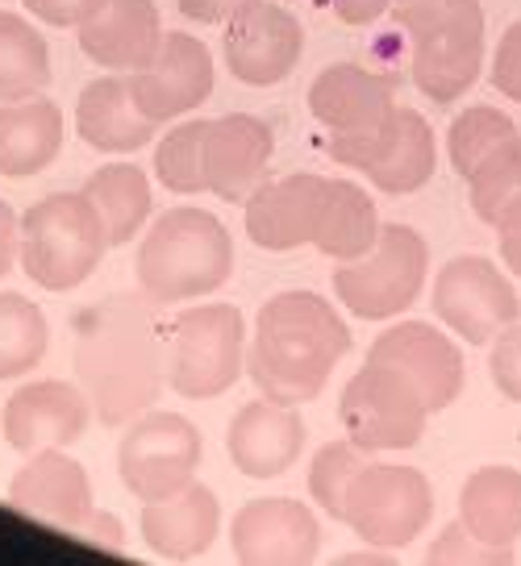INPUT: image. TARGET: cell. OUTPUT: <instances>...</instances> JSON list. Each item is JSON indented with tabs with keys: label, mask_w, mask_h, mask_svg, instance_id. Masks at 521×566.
Returning a JSON list of instances; mask_svg holds the SVG:
<instances>
[{
	"label": "cell",
	"mask_w": 521,
	"mask_h": 566,
	"mask_svg": "<svg viewBox=\"0 0 521 566\" xmlns=\"http://www.w3.org/2000/svg\"><path fill=\"white\" fill-rule=\"evenodd\" d=\"M9 504L30 516H42L59 530H84L92 521L88 471L63 450H38L9 483Z\"/></svg>",
	"instance_id": "cell-19"
},
{
	"label": "cell",
	"mask_w": 521,
	"mask_h": 566,
	"mask_svg": "<svg viewBox=\"0 0 521 566\" xmlns=\"http://www.w3.org/2000/svg\"><path fill=\"white\" fill-rule=\"evenodd\" d=\"M230 546L238 563L292 566L309 563L322 546V525L309 504L296 500H254L238 509L230 525Z\"/></svg>",
	"instance_id": "cell-17"
},
{
	"label": "cell",
	"mask_w": 521,
	"mask_h": 566,
	"mask_svg": "<svg viewBox=\"0 0 521 566\" xmlns=\"http://www.w3.org/2000/svg\"><path fill=\"white\" fill-rule=\"evenodd\" d=\"M197 467L200 429L180 412H146L117 446V475L143 504L188 488Z\"/></svg>",
	"instance_id": "cell-11"
},
{
	"label": "cell",
	"mask_w": 521,
	"mask_h": 566,
	"mask_svg": "<svg viewBox=\"0 0 521 566\" xmlns=\"http://www.w3.org/2000/svg\"><path fill=\"white\" fill-rule=\"evenodd\" d=\"M363 471V450L351 438L346 442H330L313 454L309 467V495L322 504V513L330 521H346V492L355 475Z\"/></svg>",
	"instance_id": "cell-35"
},
{
	"label": "cell",
	"mask_w": 521,
	"mask_h": 566,
	"mask_svg": "<svg viewBox=\"0 0 521 566\" xmlns=\"http://www.w3.org/2000/svg\"><path fill=\"white\" fill-rule=\"evenodd\" d=\"M247 367V321L235 304H197L171 321L167 384L184 400H213Z\"/></svg>",
	"instance_id": "cell-7"
},
{
	"label": "cell",
	"mask_w": 521,
	"mask_h": 566,
	"mask_svg": "<svg viewBox=\"0 0 521 566\" xmlns=\"http://www.w3.org/2000/svg\"><path fill=\"white\" fill-rule=\"evenodd\" d=\"M84 196L101 217L108 233V247H126L150 221V179L134 163H105L84 184Z\"/></svg>",
	"instance_id": "cell-29"
},
{
	"label": "cell",
	"mask_w": 521,
	"mask_h": 566,
	"mask_svg": "<svg viewBox=\"0 0 521 566\" xmlns=\"http://www.w3.org/2000/svg\"><path fill=\"white\" fill-rule=\"evenodd\" d=\"M509 138H518V125H513L509 113H501V108H492V105L463 108V113L450 122V134H447L450 167L468 179L471 171Z\"/></svg>",
	"instance_id": "cell-32"
},
{
	"label": "cell",
	"mask_w": 521,
	"mask_h": 566,
	"mask_svg": "<svg viewBox=\"0 0 521 566\" xmlns=\"http://www.w3.org/2000/svg\"><path fill=\"white\" fill-rule=\"evenodd\" d=\"M497 242H501V259L504 266L513 271V275H521V196L504 209V217L497 221Z\"/></svg>",
	"instance_id": "cell-41"
},
{
	"label": "cell",
	"mask_w": 521,
	"mask_h": 566,
	"mask_svg": "<svg viewBox=\"0 0 521 566\" xmlns=\"http://www.w3.org/2000/svg\"><path fill=\"white\" fill-rule=\"evenodd\" d=\"M325 179L296 171L284 179H263L247 196V233L263 250H296L313 242L322 212Z\"/></svg>",
	"instance_id": "cell-21"
},
{
	"label": "cell",
	"mask_w": 521,
	"mask_h": 566,
	"mask_svg": "<svg viewBox=\"0 0 521 566\" xmlns=\"http://www.w3.org/2000/svg\"><path fill=\"white\" fill-rule=\"evenodd\" d=\"M351 350V329L317 292H280L259 308L247 375L275 405H309Z\"/></svg>",
	"instance_id": "cell-2"
},
{
	"label": "cell",
	"mask_w": 521,
	"mask_h": 566,
	"mask_svg": "<svg viewBox=\"0 0 521 566\" xmlns=\"http://www.w3.org/2000/svg\"><path fill=\"white\" fill-rule=\"evenodd\" d=\"M338 417L346 438L363 454H384V450H414L426 433L430 408L421 405V396L405 375L367 358L342 388Z\"/></svg>",
	"instance_id": "cell-9"
},
{
	"label": "cell",
	"mask_w": 521,
	"mask_h": 566,
	"mask_svg": "<svg viewBox=\"0 0 521 566\" xmlns=\"http://www.w3.org/2000/svg\"><path fill=\"white\" fill-rule=\"evenodd\" d=\"M92 417L88 391H80L67 379H38L9 396L4 405V438L18 454L38 450H63L84 438Z\"/></svg>",
	"instance_id": "cell-15"
},
{
	"label": "cell",
	"mask_w": 521,
	"mask_h": 566,
	"mask_svg": "<svg viewBox=\"0 0 521 566\" xmlns=\"http://www.w3.org/2000/svg\"><path fill=\"white\" fill-rule=\"evenodd\" d=\"M235 271V238L213 212L180 205L150 226L138 250V287L150 304L209 296Z\"/></svg>",
	"instance_id": "cell-3"
},
{
	"label": "cell",
	"mask_w": 521,
	"mask_h": 566,
	"mask_svg": "<svg viewBox=\"0 0 521 566\" xmlns=\"http://www.w3.org/2000/svg\"><path fill=\"white\" fill-rule=\"evenodd\" d=\"M367 358L405 375L430 412H442L463 391V354L455 346V337H447L438 325H426V321L388 325L372 342Z\"/></svg>",
	"instance_id": "cell-13"
},
{
	"label": "cell",
	"mask_w": 521,
	"mask_h": 566,
	"mask_svg": "<svg viewBox=\"0 0 521 566\" xmlns=\"http://www.w3.org/2000/svg\"><path fill=\"white\" fill-rule=\"evenodd\" d=\"M34 18H42L46 25H67V30H80L84 21L105 4V0H21Z\"/></svg>",
	"instance_id": "cell-39"
},
{
	"label": "cell",
	"mask_w": 521,
	"mask_h": 566,
	"mask_svg": "<svg viewBox=\"0 0 521 566\" xmlns=\"http://www.w3.org/2000/svg\"><path fill=\"white\" fill-rule=\"evenodd\" d=\"M46 317L21 292H0V379L34 371L46 354Z\"/></svg>",
	"instance_id": "cell-31"
},
{
	"label": "cell",
	"mask_w": 521,
	"mask_h": 566,
	"mask_svg": "<svg viewBox=\"0 0 521 566\" xmlns=\"http://www.w3.org/2000/svg\"><path fill=\"white\" fill-rule=\"evenodd\" d=\"M330 4H334V13L346 25H372V21L393 9V0H330Z\"/></svg>",
	"instance_id": "cell-43"
},
{
	"label": "cell",
	"mask_w": 521,
	"mask_h": 566,
	"mask_svg": "<svg viewBox=\"0 0 521 566\" xmlns=\"http://www.w3.org/2000/svg\"><path fill=\"white\" fill-rule=\"evenodd\" d=\"M471 192V212L497 230V221L504 217V209L521 196V134L509 138L504 146H497L476 171L468 176Z\"/></svg>",
	"instance_id": "cell-34"
},
{
	"label": "cell",
	"mask_w": 521,
	"mask_h": 566,
	"mask_svg": "<svg viewBox=\"0 0 521 566\" xmlns=\"http://www.w3.org/2000/svg\"><path fill=\"white\" fill-rule=\"evenodd\" d=\"M509 558H513V549L480 542L463 521H450L430 542V563H509Z\"/></svg>",
	"instance_id": "cell-36"
},
{
	"label": "cell",
	"mask_w": 521,
	"mask_h": 566,
	"mask_svg": "<svg viewBox=\"0 0 521 566\" xmlns=\"http://www.w3.org/2000/svg\"><path fill=\"white\" fill-rule=\"evenodd\" d=\"M21 254V217L0 200V280L13 271Z\"/></svg>",
	"instance_id": "cell-42"
},
{
	"label": "cell",
	"mask_w": 521,
	"mask_h": 566,
	"mask_svg": "<svg viewBox=\"0 0 521 566\" xmlns=\"http://www.w3.org/2000/svg\"><path fill=\"white\" fill-rule=\"evenodd\" d=\"M163 38L155 0H105L80 25V51L105 71H138L159 54Z\"/></svg>",
	"instance_id": "cell-22"
},
{
	"label": "cell",
	"mask_w": 521,
	"mask_h": 566,
	"mask_svg": "<svg viewBox=\"0 0 521 566\" xmlns=\"http://www.w3.org/2000/svg\"><path fill=\"white\" fill-rule=\"evenodd\" d=\"M254 4H263V0H180V13L200 25H230L242 13H251Z\"/></svg>",
	"instance_id": "cell-40"
},
{
	"label": "cell",
	"mask_w": 521,
	"mask_h": 566,
	"mask_svg": "<svg viewBox=\"0 0 521 566\" xmlns=\"http://www.w3.org/2000/svg\"><path fill=\"white\" fill-rule=\"evenodd\" d=\"M205 134H209V122H184L159 138L155 179H159L167 192L176 196L209 192V184H205Z\"/></svg>",
	"instance_id": "cell-33"
},
{
	"label": "cell",
	"mask_w": 521,
	"mask_h": 566,
	"mask_svg": "<svg viewBox=\"0 0 521 566\" xmlns=\"http://www.w3.org/2000/svg\"><path fill=\"white\" fill-rule=\"evenodd\" d=\"M51 84L46 38L30 21L0 9V101H25Z\"/></svg>",
	"instance_id": "cell-30"
},
{
	"label": "cell",
	"mask_w": 521,
	"mask_h": 566,
	"mask_svg": "<svg viewBox=\"0 0 521 566\" xmlns=\"http://www.w3.org/2000/svg\"><path fill=\"white\" fill-rule=\"evenodd\" d=\"M376 238H379L376 200L363 192L360 184H351V179H325L313 247L322 250L325 259L346 263V259L367 254V250L376 247Z\"/></svg>",
	"instance_id": "cell-28"
},
{
	"label": "cell",
	"mask_w": 521,
	"mask_h": 566,
	"mask_svg": "<svg viewBox=\"0 0 521 566\" xmlns=\"http://www.w3.org/2000/svg\"><path fill=\"white\" fill-rule=\"evenodd\" d=\"M108 233L84 192H54L21 212V266L46 292H72L101 266Z\"/></svg>",
	"instance_id": "cell-5"
},
{
	"label": "cell",
	"mask_w": 521,
	"mask_h": 566,
	"mask_svg": "<svg viewBox=\"0 0 521 566\" xmlns=\"http://www.w3.org/2000/svg\"><path fill=\"white\" fill-rule=\"evenodd\" d=\"M325 150L334 163L363 171L379 192L393 196H409L417 188H426L434 167H438L430 122L417 108L405 105H396L393 113H384L379 122L363 125V129L330 134Z\"/></svg>",
	"instance_id": "cell-6"
},
{
	"label": "cell",
	"mask_w": 521,
	"mask_h": 566,
	"mask_svg": "<svg viewBox=\"0 0 521 566\" xmlns=\"http://www.w3.org/2000/svg\"><path fill=\"white\" fill-rule=\"evenodd\" d=\"M271 129L251 113H226L205 134V184L226 205H247V196L268 179Z\"/></svg>",
	"instance_id": "cell-18"
},
{
	"label": "cell",
	"mask_w": 521,
	"mask_h": 566,
	"mask_svg": "<svg viewBox=\"0 0 521 566\" xmlns=\"http://www.w3.org/2000/svg\"><path fill=\"white\" fill-rule=\"evenodd\" d=\"M305 30L280 4H254L251 13L226 25V67L251 88H271L296 67Z\"/></svg>",
	"instance_id": "cell-16"
},
{
	"label": "cell",
	"mask_w": 521,
	"mask_h": 566,
	"mask_svg": "<svg viewBox=\"0 0 521 566\" xmlns=\"http://www.w3.org/2000/svg\"><path fill=\"white\" fill-rule=\"evenodd\" d=\"M434 516L430 479L414 467L363 462L351 492H346V521L355 537L379 549H400L417 542Z\"/></svg>",
	"instance_id": "cell-10"
},
{
	"label": "cell",
	"mask_w": 521,
	"mask_h": 566,
	"mask_svg": "<svg viewBox=\"0 0 521 566\" xmlns=\"http://www.w3.org/2000/svg\"><path fill=\"white\" fill-rule=\"evenodd\" d=\"M129 92L150 122L184 117L213 92V54L192 34H167L146 67L129 71Z\"/></svg>",
	"instance_id": "cell-14"
},
{
	"label": "cell",
	"mask_w": 521,
	"mask_h": 566,
	"mask_svg": "<svg viewBox=\"0 0 521 566\" xmlns=\"http://www.w3.org/2000/svg\"><path fill=\"white\" fill-rule=\"evenodd\" d=\"M393 108H396L393 80L379 75V71L360 67V63H334L309 88V113L330 134L363 129V125L379 122L384 113H393Z\"/></svg>",
	"instance_id": "cell-25"
},
{
	"label": "cell",
	"mask_w": 521,
	"mask_h": 566,
	"mask_svg": "<svg viewBox=\"0 0 521 566\" xmlns=\"http://www.w3.org/2000/svg\"><path fill=\"white\" fill-rule=\"evenodd\" d=\"M434 313L455 337L488 346L521 317V304L501 266L480 254H459L434 280Z\"/></svg>",
	"instance_id": "cell-12"
},
{
	"label": "cell",
	"mask_w": 521,
	"mask_h": 566,
	"mask_svg": "<svg viewBox=\"0 0 521 566\" xmlns=\"http://www.w3.org/2000/svg\"><path fill=\"white\" fill-rule=\"evenodd\" d=\"M396 25L409 34V71L430 101L450 105L484 71L480 0H393Z\"/></svg>",
	"instance_id": "cell-4"
},
{
	"label": "cell",
	"mask_w": 521,
	"mask_h": 566,
	"mask_svg": "<svg viewBox=\"0 0 521 566\" xmlns=\"http://www.w3.org/2000/svg\"><path fill=\"white\" fill-rule=\"evenodd\" d=\"M488 80H492V88L501 92V96H509V101L521 105V21H513L501 34V42H497Z\"/></svg>",
	"instance_id": "cell-38"
},
{
	"label": "cell",
	"mask_w": 521,
	"mask_h": 566,
	"mask_svg": "<svg viewBox=\"0 0 521 566\" xmlns=\"http://www.w3.org/2000/svg\"><path fill=\"white\" fill-rule=\"evenodd\" d=\"M75 375L105 424L134 421L159 400L167 350L150 296H108L75 321Z\"/></svg>",
	"instance_id": "cell-1"
},
{
	"label": "cell",
	"mask_w": 521,
	"mask_h": 566,
	"mask_svg": "<svg viewBox=\"0 0 521 566\" xmlns=\"http://www.w3.org/2000/svg\"><path fill=\"white\" fill-rule=\"evenodd\" d=\"M217 530H221V504H217V495L209 488H200L197 479L176 495L143 504L146 546L155 549L159 558H171V563L200 558L217 542Z\"/></svg>",
	"instance_id": "cell-23"
},
{
	"label": "cell",
	"mask_w": 521,
	"mask_h": 566,
	"mask_svg": "<svg viewBox=\"0 0 521 566\" xmlns=\"http://www.w3.org/2000/svg\"><path fill=\"white\" fill-rule=\"evenodd\" d=\"M230 459L242 475L251 479H275L284 475L292 462L305 450V421L296 405H275V400H251L235 412L230 433Z\"/></svg>",
	"instance_id": "cell-20"
},
{
	"label": "cell",
	"mask_w": 521,
	"mask_h": 566,
	"mask_svg": "<svg viewBox=\"0 0 521 566\" xmlns=\"http://www.w3.org/2000/svg\"><path fill=\"white\" fill-rule=\"evenodd\" d=\"M155 125L159 122H150L134 101L129 75H101L80 92L75 129L92 150H105V155L143 150L146 142L155 138Z\"/></svg>",
	"instance_id": "cell-24"
},
{
	"label": "cell",
	"mask_w": 521,
	"mask_h": 566,
	"mask_svg": "<svg viewBox=\"0 0 521 566\" xmlns=\"http://www.w3.org/2000/svg\"><path fill=\"white\" fill-rule=\"evenodd\" d=\"M426 271H430V247L421 233L409 226H379L376 247L360 259L338 263L334 292L355 317L388 321L400 317L421 296Z\"/></svg>",
	"instance_id": "cell-8"
},
{
	"label": "cell",
	"mask_w": 521,
	"mask_h": 566,
	"mask_svg": "<svg viewBox=\"0 0 521 566\" xmlns=\"http://www.w3.org/2000/svg\"><path fill=\"white\" fill-rule=\"evenodd\" d=\"M63 150V113L46 96L0 101V176L25 179L46 171Z\"/></svg>",
	"instance_id": "cell-26"
},
{
	"label": "cell",
	"mask_w": 521,
	"mask_h": 566,
	"mask_svg": "<svg viewBox=\"0 0 521 566\" xmlns=\"http://www.w3.org/2000/svg\"><path fill=\"white\" fill-rule=\"evenodd\" d=\"M488 371H492V384L501 388L504 400L521 405V325H518V321L492 337Z\"/></svg>",
	"instance_id": "cell-37"
},
{
	"label": "cell",
	"mask_w": 521,
	"mask_h": 566,
	"mask_svg": "<svg viewBox=\"0 0 521 566\" xmlns=\"http://www.w3.org/2000/svg\"><path fill=\"white\" fill-rule=\"evenodd\" d=\"M459 521L488 546L513 549L521 537V471L480 467L459 492Z\"/></svg>",
	"instance_id": "cell-27"
}]
</instances>
